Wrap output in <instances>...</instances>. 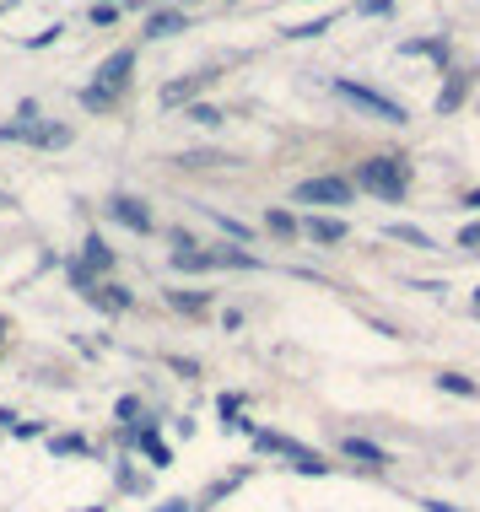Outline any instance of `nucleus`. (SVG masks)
Wrapping results in <instances>:
<instances>
[{
	"mask_svg": "<svg viewBox=\"0 0 480 512\" xmlns=\"http://www.w3.org/2000/svg\"><path fill=\"white\" fill-rule=\"evenodd\" d=\"M130 65H135V54L130 49H119V54H108V60L98 65V81H92L87 92H81V108H114V98L125 92V81H130Z\"/></svg>",
	"mask_w": 480,
	"mask_h": 512,
	"instance_id": "obj_1",
	"label": "nucleus"
},
{
	"mask_svg": "<svg viewBox=\"0 0 480 512\" xmlns=\"http://www.w3.org/2000/svg\"><path fill=\"white\" fill-rule=\"evenodd\" d=\"M362 189H373V195L383 200H400L405 195V184H410V173H405V162L400 157H373V162H362Z\"/></svg>",
	"mask_w": 480,
	"mask_h": 512,
	"instance_id": "obj_2",
	"label": "nucleus"
},
{
	"mask_svg": "<svg viewBox=\"0 0 480 512\" xmlns=\"http://www.w3.org/2000/svg\"><path fill=\"white\" fill-rule=\"evenodd\" d=\"M335 87H340V98H351L356 108L378 114L383 124H405V108H400V103H389L383 92H373V87H356V81H335Z\"/></svg>",
	"mask_w": 480,
	"mask_h": 512,
	"instance_id": "obj_3",
	"label": "nucleus"
},
{
	"mask_svg": "<svg viewBox=\"0 0 480 512\" xmlns=\"http://www.w3.org/2000/svg\"><path fill=\"white\" fill-rule=\"evenodd\" d=\"M346 200H351L346 178H308V184H297V205H346Z\"/></svg>",
	"mask_w": 480,
	"mask_h": 512,
	"instance_id": "obj_4",
	"label": "nucleus"
},
{
	"mask_svg": "<svg viewBox=\"0 0 480 512\" xmlns=\"http://www.w3.org/2000/svg\"><path fill=\"white\" fill-rule=\"evenodd\" d=\"M259 448H270V453H286L303 475H324V459L319 453H308L303 442H292V437H276V432H259Z\"/></svg>",
	"mask_w": 480,
	"mask_h": 512,
	"instance_id": "obj_5",
	"label": "nucleus"
},
{
	"mask_svg": "<svg viewBox=\"0 0 480 512\" xmlns=\"http://www.w3.org/2000/svg\"><path fill=\"white\" fill-rule=\"evenodd\" d=\"M108 211H114L119 221H125V227H135V232H152V211H146L141 200H125V195H119L114 205H108Z\"/></svg>",
	"mask_w": 480,
	"mask_h": 512,
	"instance_id": "obj_6",
	"label": "nucleus"
},
{
	"mask_svg": "<svg viewBox=\"0 0 480 512\" xmlns=\"http://www.w3.org/2000/svg\"><path fill=\"white\" fill-rule=\"evenodd\" d=\"M173 270H211V254H200L189 238L173 243Z\"/></svg>",
	"mask_w": 480,
	"mask_h": 512,
	"instance_id": "obj_7",
	"label": "nucleus"
},
{
	"mask_svg": "<svg viewBox=\"0 0 480 512\" xmlns=\"http://www.w3.org/2000/svg\"><path fill=\"white\" fill-rule=\"evenodd\" d=\"M308 238H313V243H340V238H346V221H335V216H308Z\"/></svg>",
	"mask_w": 480,
	"mask_h": 512,
	"instance_id": "obj_8",
	"label": "nucleus"
},
{
	"mask_svg": "<svg viewBox=\"0 0 480 512\" xmlns=\"http://www.w3.org/2000/svg\"><path fill=\"white\" fill-rule=\"evenodd\" d=\"M346 459H362L367 469H378L383 464V448H373V442H362V437H346Z\"/></svg>",
	"mask_w": 480,
	"mask_h": 512,
	"instance_id": "obj_9",
	"label": "nucleus"
},
{
	"mask_svg": "<svg viewBox=\"0 0 480 512\" xmlns=\"http://www.w3.org/2000/svg\"><path fill=\"white\" fill-rule=\"evenodd\" d=\"M437 389H448V394H459V399H475L480 389L470 378H464V372H437Z\"/></svg>",
	"mask_w": 480,
	"mask_h": 512,
	"instance_id": "obj_10",
	"label": "nucleus"
},
{
	"mask_svg": "<svg viewBox=\"0 0 480 512\" xmlns=\"http://www.w3.org/2000/svg\"><path fill=\"white\" fill-rule=\"evenodd\" d=\"M205 87V76H189V81H173L168 92H162V103H184V98H195V92Z\"/></svg>",
	"mask_w": 480,
	"mask_h": 512,
	"instance_id": "obj_11",
	"label": "nucleus"
},
{
	"mask_svg": "<svg viewBox=\"0 0 480 512\" xmlns=\"http://www.w3.org/2000/svg\"><path fill=\"white\" fill-rule=\"evenodd\" d=\"M389 238H400V243H410V248H432V238L421 227H405V221H394L389 227Z\"/></svg>",
	"mask_w": 480,
	"mask_h": 512,
	"instance_id": "obj_12",
	"label": "nucleus"
},
{
	"mask_svg": "<svg viewBox=\"0 0 480 512\" xmlns=\"http://www.w3.org/2000/svg\"><path fill=\"white\" fill-rule=\"evenodd\" d=\"M87 265H98V270L114 265V254H108V243H103V238H87Z\"/></svg>",
	"mask_w": 480,
	"mask_h": 512,
	"instance_id": "obj_13",
	"label": "nucleus"
},
{
	"mask_svg": "<svg viewBox=\"0 0 480 512\" xmlns=\"http://www.w3.org/2000/svg\"><path fill=\"white\" fill-rule=\"evenodd\" d=\"M184 27V17H173V11H162V17H152V38H168V33H178Z\"/></svg>",
	"mask_w": 480,
	"mask_h": 512,
	"instance_id": "obj_14",
	"label": "nucleus"
},
{
	"mask_svg": "<svg viewBox=\"0 0 480 512\" xmlns=\"http://www.w3.org/2000/svg\"><path fill=\"white\" fill-rule=\"evenodd\" d=\"M189 119H195V124H216V119H222V114H216L211 103H195V108H189Z\"/></svg>",
	"mask_w": 480,
	"mask_h": 512,
	"instance_id": "obj_15",
	"label": "nucleus"
},
{
	"mask_svg": "<svg viewBox=\"0 0 480 512\" xmlns=\"http://www.w3.org/2000/svg\"><path fill=\"white\" fill-rule=\"evenodd\" d=\"M459 92H464V81H454V87H448L443 98H437V108H454V103H459Z\"/></svg>",
	"mask_w": 480,
	"mask_h": 512,
	"instance_id": "obj_16",
	"label": "nucleus"
},
{
	"mask_svg": "<svg viewBox=\"0 0 480 512\" xmlns=\"http://www.w3.org/2000/svg\"><path fill=\"white\" fill-rule=\"evenodd\" d=\"M459 243H464V248H480V221H475V227H464V232H459Z\"/></svg>",
	"mask_w": 480,
	"mask_h": 512,
	"instance_id": "obj_17",
	"label": "nucleus"
},
{
	"mask_svg": "<svg viewBox=\"0 0 480 512\" xmlns=\"http://www.w3.org/2000/svg\"><path fill=\"white\" fill-rule=\"evenodd\" d=\"M421 507H427V512H459L454 502H421Z\"/></svg>",
	"mask_w": 480,
	"mask_h": 512,
	"instance_id": "obj_18",
	"label": "nucleus"
},
{
	"mask_svg": "<svg viewBox=\"0 0 480 512\" xmlns=\"http://www.w3.org/2000/svg\"><path fill=\"white\" fill-rule=\"evenodd\" d=\"M162 512H189V507H184V502H168V507H162Z\"/></svg>",
	"mask_w": 480,
	"mask_h": 512,
	"instance_id": "obj_19",
	"label": "nucleus"
},
{
	"mask_svg": "<svg viewBox=\"0 0 480 512\" xmlns=\"http://www.w3.org/2000/svg\"><path fill=\"white\" fill-rule=\"evenodd\" d=\"M470 205H480V189H475V195H470Z\"/></svg>",
	"mask_w": 480,
	"mask_h": 512,
	"instance_id": "obj_20",
	"label": "nucleus"
},
{
	"mask_svg": "<svg viewBox=\"0 0 480 512\" xmlns=\"http://www.w3.org/2000/svg\"><path fill=\"white\" fill-rule=\"evenodd\" d=\"M475 313H480V292H475Z\"/></svg>",
	"mask_w": 480,
	"mask_h": 512,
	"instance_id": "obj_21",
	"label": "nucleus"
},
{
	"mask_svg": "<svg viewBox=\"0 0 480 512\" xmlns=\"http://www.w3.org/2000/svg\"><path fill=\"white\" fill-rule=\"evenodd\" d=\"M0 205H6V195H0Z\"/></svg>",
	"mask_w": 480,
	"mask_h": 512,
	"instance_id": "obj_22",
	"label": "nucleus"
}]
</instances>
